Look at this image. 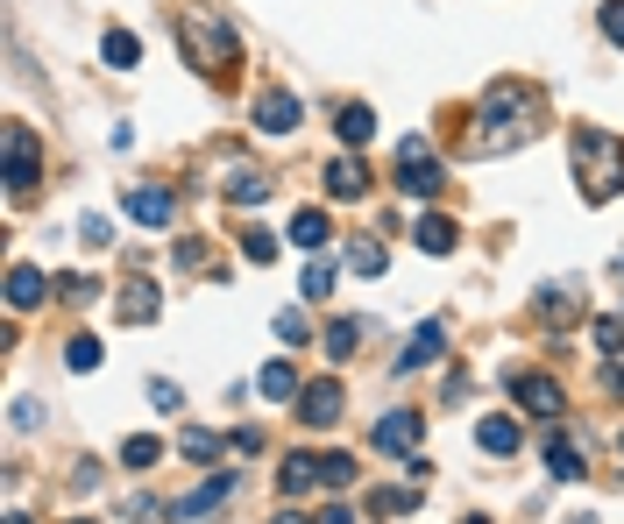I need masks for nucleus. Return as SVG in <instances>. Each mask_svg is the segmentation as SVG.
<instances>
[{"instance_id":"obj_4","label":"nucleus","mask_w":624,"mask_h":524,"mask_svg":"<svg viewBox=\"0 0 624 524\" xmlns=\"http://www.w3.org/2000/svg\"><path fill=\"white\" fill-rule=\"evenodd\" d=\"M440 185H448L440 156L419 142V135H405V142H397V191H412V199H434Z\"/></svg>"},{"instance_id":"obj_24","label":"nucleus","mask_w":624,"mask_h":524,"mask_svg":"<svg viewBox=\"0 0 624 524\" xmlns=\"http://www.w3.org/2000/svg\"><path fill=\"white\" fill-rule=\"evenodd\" d=\"M256 391L270 397V404H291V397H305V391H299V376H291V362H263Z\"/></svg>"},{"instance_id":"obj_31","label":"nucleus","mask_w":624,"mask_h":524,"mask_svg":"<svg viewBox=\"0 0 624 524\" xmlns=\"http://www.w3.org/2000/svg\"><path fill=\"white\" fill-rule=\"evenodd\" d=\"M100 50H107V65H122V71H128V65L142 57V43L128 36V28H107V43H100Z\"/></svg>"},{"instance_id":"obj_11","label":"nucleus","mask_w":624,"mask_h":524,"mask_svg":"<svg viewBox=\"0 0 624 524\" xmlns=\"http://www.w3.org/2000/svg\"><path fill=\"white\" fill-rule=\"evenodd\" d=\"M440 348H448V319H426L419 334L405 340V354H397V376H412V369H426V362H440Z\"/></svg>"},{"instance_id":"obj_27","label":"nucleus","mask_w":624,"mask_h":524,"mask_svg":"<svg viewBox=\"0 0 624 524\" xmlns=\"http://www.w3.org/2000/svg\"><path fill=\"white\" fill-rule=\"evenodd\" d=\"M65 369H71V376H93V369H100V340H93V334H79V340L65 348Z\"/></svg>"},{"instance_id":"obj_12","label":"nucleus","mask_w":624,"mask_h":524,"mask_svg":"<svg viewBox=\"0 0 624 524\" xmlns=\"http://www.w3.org/2000/svg\"><path fill=\"white\" fill-rule=\"evenodd\" d=\"M340 404H348V391H340L334 376H320V383H305L299 418H305V426H334V418H340Z\"/></svg>"},{"instance_id":"obj_8","label":"nucleus","mask_w":624,"mask_h":524,"mask_svg":"<svg viewBox=\"0 0 624 524\" xmlns=\"http://www.w3.org/2000/svg\"><path fill=\"white\" fill-rule=\"evenodd\" d=\"M234 482H242L234 468H213L199 489H192V497H177V503H171V517H206V511H220V503L234 497Z\"/></svg>"},{"instance_id":"obj_14","label":"nucleus","mask_w":624,"mask_h":524,"mask_svg":"<svg viewBox=\"0 0 624 524\" xmlns=\"http://www.w3.org/2000/svg\"><path fill=\"white\" fill-rule=\"evenodd\" d=\"M171 213H177L171 191H157V185H128V220H142V228H171Z\"/></svg>"},{"instance_id":"obj_32","label":"nucleus","mask_w":624,"mask_h":524,"mask_svg":"<svg viewBox=\"0 0 624 524\" xmlns=\"http://www.w3.org/2000/svg\"><path fill=\"white\" fill-rule=\"evenodd\" d=\"M277 340H285V348H305V340H312V326H305V312H299V305L277 312Z\"/></svg>"},{"instance_id":"obj_13","label":"nucleus","mask_w":624,"mask_h":524,"mask_svg":"<svg viewBox=\"0 0 624 524\" xmlns=\"http://www.w3.org/2000/svg\"><path fill=\"white\" fill-rule=\"evenodd\" d=\"M532 312H540L546 326H575L582 319V298H575L568 283H540V291H532Z\"/></svg>"},{"instance_id":"obj_16","label":"nucleus","mask_w":624,"mask_h":524,"mask_svg":"<svg viewBox=\"0 0 624 524\" xmlns=\"http://www.w3.org/2000/svg\"><path fill=\"white\" fill-rule=\"evenodd\" d=\"M546 475H554V482H582V446L568 440V432H546Z\"/></svg>"},{"instance_id":"obj_2","label":"nucleus","mask_w":624,"mask_h":524,"mask_svg":"<svg viewBox=\"0 0 624 524\" xmlns=\"http://www.w3.org/2000/svg\"><path fill=\"white\" fill-rule=\"evenodd\" d=\"M568 156H575V185H582L589 206H603V199H617V191H624V142H617V135L575 128L568 135Z\"/></svg>"},{"instance_id":"obj_29","label":"nucleus","mask_w":624,"mask_h":524,"mask_svg":"<svg viewBox=\"0 0 624 524\" xmlns=\"http://www.w3.org/2000/svg\"><path fill=\"white\" fill-rule=\"evenodd\" d=\"M391 511H419V489H377L369 497V517H391Z\"/></svg>"},{"instance_id":"obj_41","label":"nucleus","mask_w":624,"mask_h":524,"mask_svg":"<svg viewBox=\"0 0 624 524\" xmlns=\"http://www.w3.org/2000/svg\"><path fill=\"white\" fill-rule=\"evenodd\" d=\"M603 36L624 50V0H603Z\"/></svg>"},{"instance_id":"obj_45","label":"nucleus","mask_w":624,"mask_h":524,"mask_svg":"<svg viewBox=\"0 0 624 524\" xmlns=\"http://www.w3.org/2000/svg\"><path fill=\"white\" fill-rule=\"evenodd\" d=\"M568 524H597V517H568Z\"/></svg>"},{"instance_id":"obj_42","label":"nucleus","mask_w":624,"mask_h":524,"mask_svg":"<svg viewBox=\"0 0 624 524\" xmlns=\"http://www.w3.org/2000/svg\"><path fill=\"white\" fill-rule=\"evenodd\" d=\"M320 524H355V511H348V503H326V511H320Z\"/></svg>"},{"instance_id":"obj_28","label":"nucleus","mask_w":624,"mask_h":524,"mask_svg":"<svg viewBox=\"0 0 624 524\" xmlns=\"http://www.w3.org/2000/svg\"><path fill=\"white\" fill-rule=\"evenodd\" d=\"M122 461H128V468H157V461H163V440L136 432V440H122Z\"/></svg>"},{"instance_id":"obj_25","label":"nucleus","mask_w":624,"mask_h":524,"mask_svg":"<svg viewBox=\"0 0 624 524\" xmlns=\"http://www.w3.org/2000/svg\"><path fill=\"white\" fill-rule=\"evenodd\" d=\"M383 263H391V256H383V242H369V234H355V242H348V269H355V277H383Z\"/></svg>"},{"instance_id":"obj_38","label":"nucleus","mask_w":624,"mask_h":524,"mask_svg":"<svg viewBox=\"0 0 624 524\" xmlns=\"http://www.w3.org/2000/svg\"><path fill=\"white\" fill-rule=\"evenodd\" d=\"M177 269H213V248L206 242H177Z\"/></svg>"},{"instance_id":"obj_15","label":"nucleus","mask_w":624,"mask_h":524,"mask_svg":"<svg viewBox=\"0 0 624 524\" xmlns=\"http://www.w3.org/2000/svg\"><path fill=\"white\" fill-rule=\"evenodd\" d=\"M220 191H228L234 206H263V199H270V177H263L256 163H228V177H220Z\"/></svg>"},{"instance_id":"obj_44","label":"nucleus","mask_w":624,"mask_h":524,"mask_svg":"<svg viewBox=\"0 0 624 524\" xmlns=\"http://www.w3.org/2000/svg\"><path fill=\"white\" fill-rule=\"evenodd\" d=\"M8 524H28V517H22V511H8Z\"/></svg>"},{"instance_id":"obj_26","label":"nucleus","mask_w":624,"mask_h":524,"mask_svg":"<svg viewBox=\"0 0 624 524\" xmlns=\"http://www.w3.org/2000/svg\"><path fill=\"white\" fill-rule=\"evenodd\" d=\"M57 291H65V305H93V298H100V277H85V269H65V277H57Z\"/></svg>"},{"instance_id":"obj_37","label":"nucleus","mask_w":624,"mask_h":524,"mask_svg":"<svg viewBox=\"0 0 624 524\" xmlns=\"http://www.w3.org/2000/svg\"><path fill=\"white\" fill-rule=\"evenodd\" d=\"M79 242H85V248H107V242H114V228H107L100 213H85V220H79Z\"/></svg>"},{"instance_id":"obj_3","label":"nucleus","mask_w":624,"mask_h":524,"mask_svg":"<svg viewBox=\"0 0 624 524\" xmlns=\"http://www.w3.org/2000/svg\"><path fill=\"white\" fill-rule=\"evenodd\" d=\"M177 43H185L192 71H220V65H234V50H242L220 14H177Z\"/></svg>"},{"instance_id":"obj_10","label":"nucleus","mask_w":624,"mask_h":524,"mask_svg":"<svg viewBox=\"0 0 624 524\" xmlns=\"http://www.w3.org/2000/svg\"><path fill=\"white\" fill-rule=\"evenodd\" d=\"M256 128L270 135V142H277V135H291V128H299V93H285V85L256 93Z\"/></svg>"},{"instance_id":"obj_43","label":"nucleus","mask_w":624,"mask_h":524,"mask_svg":"<svg viewBox=\"0 0 624 524\" xmlns=\"http://www.w3.org/2000/svg\"><path fill=\"white\" fill-rule=\"evenodd\" d=\"M270 524H320V517H299V511H277Z\"/></svg>"},{"instance_id":"obj_36","label":"nucleus","mask_w":624,"mask_h":524,"mask_svg":"<svg viewBox=\"0 0 624 524\" xmlns=\"http://www.w3.org/2000/svg\"><path fill=\"white\" fill-rule=\"evenodd\" d=\"M326 291H334V263L312 256V263H305V298H326Z\"/></svg>"},{"instance_id":"obj_30","label":"nucleus","mask_w":624,"mask_h":524,"mask_svg":"<svg viewBox=\"0 0 624 524\" xmlns=\"http://www.w3.org/2000/svg\"><path fill=\"white\" fill-rule=\"evenodd\" d=\"M355 482V454H320V489H348Z\"/></svg>"},{"instance_id":"obj_33","label":"nucleus","mask_w":624,"mask_h":524,"mask_svg":"<svg viewBox=\"0 0 624 524\" xmlns=\"http://www.w3.org/2000/svg\"><path fill=\"white\" fill-rule=\"evenodd\" d=\"M355 340H362V326H355V319H334V326H326V354H334V362H340V354H355Z\"/></svg>"},{"instance_id":"obj_47","label":"nucleus","mask_w":624,"mask_h":524,"mask_svg":"<svg viewBox=\"0 0 624 524\" xmlns=\"http://www.w3.org/2000/svg\"><path fill=\"white\" fill-rule=\"evenodd\" d=\"M71 524H93V517H71Z\"/></svg>"},{"instance_id":"obj_9","label":"nucleus","mask_w":624,"mask_h":524,"mask_svg":"<svg viewBox=\"0 0 624 524\" xmlns=\"http://www.w3.org/2000/svg\"><path fill=\"white\" fill-rule=\"evenodd\" d=\"M57 291V277H43L36 263H8V312H36Z\"/></svg>"},{"instance_id":"obj_18","label":"nucleus","mask_w":624,"mask_h":524,"mask_svg":"<svg viewBox=\"0 0 624 524\" xmlns=\"http://www.w3.org/2000/svg\"><path fill=\"white\" fill-rule=\"evenodd\" d=\"M291 242H299L305 256H320V248L334 242V220H326L320 206H299V213H291Z\"/></svg>"},{"instance_id":"obj_21","label":"nucleus","mask_w":624,"mask_h":524,"mask_svg":"<svg viewBox=\"0 0 624 524\" xmlns=\"http://www.w3.org/2000/svg\"><path fill=\"white\" fill-rule=\"evenodd\" d=\"M326 191H334V199H362V191H369V171H362L355 156H334V163H326Z\"/></svg>"},{"instance_id":"obj_23","label":"nucleus","mask_w":624,"mask_h":524,"mask_svg":"<svg viewBox=\"0 0 624 524\" xmlns=\"http://www.w3.org/2000/svg\"><path fill=\"white\" fill-rule=\"evenodd\" d=\"M334 135H340V142H348V149H362L369 135H377V114H369L362 100H348V107L334 114Z\"/></svg>"},{"instance_id":"obj_1","label":"nucleus","mask_w":624,"mask_h":524,"mask_svg":"<svg viewBox=\"0 0 624 524\" xmlns=\"http://www.w3.org/2000/svg\"><path fill=\"white\" fill-rule=\"evenodd\" d=\"M546 121V100L540 85H518V79H497L475 107V135H462V156H497V149H525Z\"/></svg>"},{"instance_id":"obj_19","label":"nucleus","mask_w":624,"mask_h":524,"mask_svg":"<svg viewBox=\"0 0 624 524\" xmlns=\"http://www.w3.org/2000/svg\"><path fill=\"white\" fill-rule=\"evenodd\" d=\"M277 489H285V497L320 489V454H285V461H277Z\"/></svg>"},{"instance_id":"obj_39","label":"nucleus","mask_w":624,"mask_h":524,"mask_svg":"<svg viewBox=\"0 0 624 524\" xmlns=\"http://www.w3.org/2000/svg\"><path fill=\"white\" fill-rule=\"evenodd\" d=\"M150 404H157V411H177L185 391H177V383H163V376H150Z\"/></svg>"},{"instance_id":"obj_20","label":"nucleus","mask_w":624,"mask_h":524,"mask_svg":"<svg viewBox=\"0 0 624 524\" xmlns=\"http://www.w3.org/2000/svg\"><path fill=\"white\" fill-rule=\"evenodd\" d=\"M114 312H122V326H150L157 319V312H163V298H157V283H128V291H122V305H114Z\"/></svg>"},{"instance_id":"obj_22","label":"nucleus","mask_w":624,"mask_h":524,"mask_svg":"<svg viewBox=\"0 0 624 524\" xmlns=\"http://www.w3.org/2000/svg\"><path fill=\"white\" fill-rule=\"evenodd\" d=\"M475 446L497 454V461H511L518 454V418H483V426H475Z\"/></svg>"},{"instance_id":"obj_35","label":"nucleus","mask_w":624,"mask_h":524,"mask_svg":"<svg viewBox=\"0 0 624 524\" xmlns=\"http://www.w3.org/2000/svg\"><path fill=\"white\" fill-rule=\"evenodd\" d=\"M177 446H185L192 461H220V440H213V432H206V426H192V432H185V440H177Z\"/></svg>"},{"instance_id":"obj_34","label":"nucleus","mask_w":624,"mask_h":524,"mask_svg":"<svg viewBox=\"0 0 624 524\" xmlns=\"http://www.w3.org/2000/svg\"><path fill=\"white\" fill-rule=\"evenodd\" d=\"M242 256H249V263H277V234L249 228V234H242Z\"/></svg>"},{"instance_id":"obj_40","label":"nucleus","mask_w":624,"mask_h":524,"mask_svg":"<svg viewBox=\"0 0 624 524\" xmlns=\"http://www.w3.org/2000/svg\"><path fill=\"white\" fill-rule=\"evenodd\" d=\"M597 348L603 354H624V319H597Z\"/></svg>"},{"instance_id":"obj_49","label":"nucleus","mask_w":624,"mask_h":524,"mask_svg":"<svg viewBox=\"0 0 624 524\" xmlns=\"http://www.w3.org/2000/svg\"><path fill=\"white\" fill-rule=\"evenodd\" d=\"M617 362H624V354H617Z\"/></svg>"},{"instance_id":"obj_48","label":"nucleus","mask_w":624,"mask_h":524,"mask_svg":"<svg viewBox=\"0 0 624 524\" xmlns=\"http://www.w3.org/2000/svg\"><path fill=\"white\" fill-rule=\"evenodd\" d=\"M469 524H489V517H469Z\"/></svg>"},{"instance_id":"obj_7","label":"nucleus","mask_w":624,"mask_h":524,"mask_svg":"<svg viewBox=\"0 0 624 524\" xmlns=\"http://www.w3.org/2000/svg\"><path fill=\"white\" fill-rule=\"evenodd\" d=\"M8 191L14 199L36 191V128H22V121L8 128Z\"/></svg>"},{"instance_id":"obj_17","label":"nucleus","mask_w":624,"mask_h":524,"mask_svg":"<svg viewBox=\"0 0 624 524\" xmlns=\"http://www.w3.org/2000/svg\"><path fill=\"white\" fill-rule=\"evenodd\" d=\"M412 242H419L426 256H454V242H462V228H454L448 213H419V228H412Z\"/></svg>"},{"instance_id":"obj_46","label":"nucleus","mask_w":624,"mask_h":524,"mask_svg":"<svg viewBox=\"0 0 624 524\" xmlns=\"http://www.w3.org/2000/svg\"><path fill=\"white\" fill-rule=\"evenodd\" d=\"M617 454H624V432H617Z\"/></svg>"},{"instance_id":"obj_5","label":"nucleus","mask_w":624,"mask_h":524,"mask_svg":"<svg viewBox=\"0 0 624 524\" xmlns=\"http://www.w3.org/2000/svg\"><path fill=\"white\" fill-rule=\"evenodd\" d=\"M369 440H377V454H405L412 461V454H419V440H426V418L419 411H383Z\"/></svg>"},{"instance_id":"obj_6","label":"nucleus","mask_w":624,"mask_h":524,"mask_svg":"<svg viewBox=\"0 0 624 524\" xmlns=\"http://www.w3.org/2000/svg\"><path fill=\"white\" fill-rule=\"evenodd\" d=\"M511 404H518V411H532V418H561V411H568L561 383L540 376V369H532V376H511Z\"/></svg>"}]
</instances>
